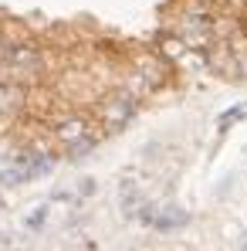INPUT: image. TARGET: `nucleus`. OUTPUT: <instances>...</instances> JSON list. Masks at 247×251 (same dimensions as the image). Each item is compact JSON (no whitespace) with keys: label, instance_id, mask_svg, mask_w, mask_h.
<instances>
[{"label":"nucleus","instance_id":"2","mask_svg":"<svg viewBox=\"0 0 247 251\" xmlns=\"http://www.w3.org/2000/svg\"><path fill=\"white\" fill-rule=\"evenodd\" d=\"M129 116H132V102H122V105H115V109H109V123H112V126L125 123Z\"/></svg>","mask_w":247,"mask_h":251},{"label":"nucleus","instance_id":"1","mask_svg":"<svg viewBox=\"0 0 247 251\" xmlns=\"http://www.w3.org/2000/svg\"><path fill=\"white\" fill-rule=\"evenodd\" d=\"M58 136L68 139V143H75V139H82V136H85V126L82 123H65L61 129H58Z\"/></svg>","mask_w":247,"mask_h":251},{"label":"nucleus","instance_id":"3","mask_svg":"<svg viewBox=\"0 0 247 251\" xmlns=\"http://www.w3.org/2000/svg\"><path fill=\"white\" fill-rule=\"evenodd\" d=\"M244 116H247V105H237V109L224 112V116H220V129H227L230 123H237V119H244Z\"/></svg>","mask_w":247,"mask_h":251},{"label":"nucleus","instance_id":"4","mask_svg":"<svg viewBox=\"0 0 247 251\" xmlns=\"http://www.w3.org/2000/svg\"><path fill=\"white\" fill-rule=\"evenodd\" d=\"M0 58H3V48H0Z\"/></svg>","mask_w":247,"mask_h":251}]
</instances>
